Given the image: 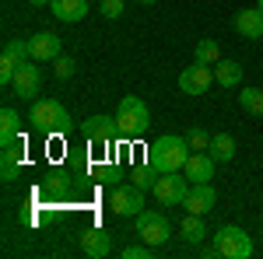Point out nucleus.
<instances>
[{"label":"nucleus","instance_id":"obj_1","mask_svg":"<svg viewBox=\"0 0 263 259\" xmlns=\"http://www.w3.org/2000/svg\"><path fill=\"white\" fill-rule=\"evenodd\" d=\"M190 158V144L176 133H165V137H155L147 144V165L155 172H179Z\"/></svg>","mask_w":263,"mask_h":259},{"label":"nucleus","instance_id":"obj_2","mask_svg":"<svg viewBox=\"0 0 263 259\" xmlns=\"http://www.w3.org/2000/svg\"><path fill=\"white\" fill-rule=\"evenodd\" d=\"M151 126V112H147V105H144L137 95H126L120 102V109H116V133L123 140H137Z\"/></svg>","mask_w":263,"mask_h":259},{"label":"nucleus","instance_id":"obj_3","mask_svg":"<svg viewBox=\"0 0 263 259\" xmlns=\"http://www.w3.org/2000/svg\"><path fill=\"white\" fill-rule=\"evenodd\" d=\"M28 123H32L39 133H46V137H57V133H67V130H70V116H67V109H63L60 102H53V98L35 102Z\"/></svg>","mask_w":263,"mask_h":259},{"label":"nucleus","instance_id":"obj_4","mask_svg":"<svg viewBox=\"0 0 263 259\" xmlns=\"http://www.w3.org/2000/svg\"><path fill=\"white\" fill-rule=\"evenodd\" d=\"M214 249L224 259H249L253 256V238L246 235L239 224H224V228H218V235H214Z\"/></svg>","mask_w":263,"mask_h":259},{"label":"nucleus","instance_id":"obj_5","mask_svg":"<svg viewBox=\"0 0 263 259\" xmlns=\"http://www.w3.org/2000/svg\"><path fill=\"white\" fill-rule=\"evenodd\" d=\"M168 231H172V224H168V217H165L162 210H141L137 214V235L147 245L162 249L165 242H168Z\"/></svg>","mask_w":263,"mask_h":259},{"label":"nucleus","instance_id":"obj_6","mask_svg":"<svg viewBox=\"0 0 263 259\" xmlns=\"http://www.w3.org/2000/svg\"><path fill=\"white\" fill-rule=\"evenodd\" d=\"M151 193L158 196L162 207H176V203L186 200L190 182H186V175H179V172H162V175L155 179V186H151Z\"/></svg>","mask_w":263,"mask_h":259},{"label":"nucleus","instance_id":"obj_7","mask_svg":"<svg viewBox=\"0 0 263 259\" xmlns=\"http://www.w3.org/2000/svg\"><path fill=\"white\" fill-rule=\"evenodd\" d=\"M109 207L120 214V217H137L144 210V189L126 182V186H112V196H109Z\"/></svg>","mask_w":263,"mask_h":259},{"label":"nucleus","instance_id":"obj_8","mask_svg":"<svg viewBox=\"0 0 263 259\" xmlns=\"http://www.w3.org/2000/svg\"><path fill=\"white\" fill-rule=\"evenodd\" d=\"M214 84V70L207 63H193L179 74V91L182 95H203L207 88Z\"/></svg>","mask_w":263,"mask_h":259},{"label":"nucleus","instance_id":"obj_9","mask_svg":"<svg viewBox=\"0 0 263 259\" xmlns=\"http://www.w3.org/2000/svg\"><path fill=\"white\" fill-rule=\"evenodd\" d=\"M214 203H218V193H214V186H211V182H193V186H190V193H186V200H182L186 214H211V210H214Z\"/></svg>","mask_w":263,"mask_h":259},{"label":"nucleus","instance_id":"obj_10","mask_svg":"<svg viewBox=\"0 0 263 259\" xmlns=\"http://www.w3.org/2000/svg\"><path fill=\"white\" fill-rule=\"evenodd\" d=\"M81 252L88 259H102L112 252V238H109V231L105 228H88L81 231Z\"/></svg>","mask_w":263,"mask_h":259},{"label":"nucleus","instance_id":"obj_11","mask_svg":"<svg viewBox=\"0 0 263 259\" xmlns=\"http://www.w3.org/2000/svg\"><path fill=\"white\" fill-rule=\"evenodd\" d=\"M182 175L193 182H211L214 179V158H211V151H197V154H190L186 165H182Z\"/></svg>","mask_w":263,"mask_h":259},{"label":"nucleus","instance_id":"obj_12","mask_svg":"<svg viewBox=\"0 0 263 259\" xmlns=\"http://www.w3.org/2000/svg\"><path fill=\"white\" fill-rule=\"evenodd\" d=\"M39 84H42L39 67H32V63L25 60L18 67V74H14V91H18L21 98H35V95H39Z\"/></svg>","mask_w":263,"mask_h":259},{"label":"nucleus","instance_id":"obj_13","mask_svg":"<svg viewBox=\"0 0 263 259\" xmlns=\"http://www.w3.org/2000/svg\"><path fill=\"white\" fill-rule=\"evenodd\" d=\"M28 46H32V60H39V63L63 56V53H60V35H53V32H39V35H32Z\"/></svg>","mask_w":263,"mask_h":259},{"label":"nucleus","instance_id":"obj_14","mask_svg":"<svg viewBox=\"0 0 263 259\" xmlns=\"http://www.w3.org/2000/svg\"><path fill=\"white\" fill-rule=\"evenodd\" d=\"M81 130L91 144H109V137L116 133V116H88Z\"/></svg>","mask_w":263,"mask_h":259},{"label":"nucleus","instance_id":"obj_15","mask_svg":"<svg viewBox=\"0 0 263 259\" xmlns=\"http://www.w3.org/2000/svg\"><path fill=\"white\" fill-rule=\"evenodd\" d=\"M235 32L246 35V39H260L263 35V11H239L235 14Z\"/></svg>","mask_w":263,"mask_h":259},{"label":"nucleus","instance_id":"obj_16","mask_svg":"<svg viewBox=\"0 0 263 259\" xmlns=\"http://www.w3.org/2000/svg\"><path fill=\"white\" fill-rule=\"evenodd\" d=\"M49 11L60 21H81L88 14V0H49Z\"/></svg>","mask_w":263,"mask_h":259},{"label":"nucleus","instance_id":"obj_17","mask_svg":"<svg viewBox=\"0 0 263 259\" xmlns=\"http://www.w3.org/2000/svg\"><path fill=\"white\" fill-rule=\"evenodd\" d=\"M18 109H11V105H4V112H0V147H7V144H14L18 137Z\"/></svg>","mask_w":263,"mask_h":259},{"label":"nucleus","instance_id":"obj_18","mask_svg":"<svg viewBox=\"0 0 263 259\" xmlns=\"http://www.w3.org/2000/svg\"><path fill=\"white\" fill-rule=\"evenodd\" d=\"M182 238H186V245H197V242H203V235H207V224H203V214H186L182 217Z\"/></svg>","mask_w":263,"mask_h":259},{"label":"nucleus","instance_id":"obj_19","mask_svg":"<svg viewBox=\"0 0 263 259\" xmlns=\"http://www.w3.org/2000/svg\"><path fill=\"white\" fill-rule=\"evenodd\" d=\"M207 151H211V158H214V161H232V158H235V137H228V133H214Z\"/></svg>","mask_w":263,"mask_h":259},{"label":"nucleus","instance_id":"obj_20","mask_svg":"<svg viewBox=\"0 0 263 259\" xmlns=\"http://www.w3.org/2000/svg\"><path fill=\"white\" fill-rule=\"evenodd\" d=\"M214 81L221 84V88H235L239 81H242V67L235 60H218V70H214Z\"/></svg>","mask_w":263,"mask_h":259},{"label":"nucleus","instance_id":"obj_21","mask_svg":"<svg viewBox=\"0 0 263 259\" xmlns=\"http://www.w3.org/2000/svg\"><path fill=\"white\" fill-rule=\"evenodd\" d=\"M221 60V46L214 39H203V42H197V49H193V63H218Z\"/></svg>","mask_w":263,"mask_h":259},{"label":"nucleus","instance_id":"obj_22","mask_svg":"<svg viewBox=\"0 0 263 259\" xmlns=\"http://www.w3.org/2000/svg\"><path fill=\"white\" fill-rule=\"evenodd\" d=\"M18 151H21V147H14V144H7V147H4V165H0V175H4V182H14V179H18V172H21Z\"/></svg>","mask_w":263,"mask_h":259},{"label":"nucleus","instance_id":"obj_23","mask_svg":"<svg viewBox=\"0 0 263 259\" xmlns=\"http://www.w3.org/2000/svg\"><path fill=\"white\" fill-rule=\"evenodd\" d=\"M239 105H242L249 116H263V91L260 88H242L239 91Z\"/></svg>","mask_w":263,"mask_h":259},{"label":"nucleus","instance_id":"obj_24","mask_svg":"<svg viewBox=\"0 0 263 259\" xmlns=\"http://www.w3.org/2000/svg\"><path fill=\"white\" fill-rule=\"evenodd\" d=\"M158 175H162V172H155L151 165H137V168L130 172V182H134V186H141V189H151Z\"/></svg>","mask_w":263,"mask_h":259},{"label":"nucleus","instance_id":"obj_25","mask_svg":"<svg viewBox=\"0 0 263 259\" xmlns=\"http://www.w3.org/2000/svg\"><path fill=\"white\" fill-rule=\"evenodd\" d=\"M4 56H14L18 63H25V60H32V46L21 39H7L4 42Z\"/></svg>","mask_w":263,"mask_h":259},{"label":"nucleus","instance_id":"obj_26","mask_svg":"<svg viewBox=\"0 0 263 259\" xmlns=\"http://www.w3.org/2000/svg\"><path fill=\"white\" fill-rule=\"evenodd\" d=\"M21 63L14 56H0V84H14V74H18Z\"/></svg>","mask_w":263,"mask_h":259},{"label":"nucleus","instance_id":"obj_27","mask_svg":"<svg viewBox=\"0 0 263 259\" xmlns=\"http://www.w3.org/2000/svg\"><path fill=\"white\" fill-rule=\"evenodd\" d=\"M186 144H190L193 151H207V147H211V133L200 130V126H193V130H190V137H186Z\"/></svg>","mask_w":263,"mask_h":259},{"label":"nucleus","instance_id":"obj_28","mask_svg":"<svg viewBox=\"0 0 263 259\" xmlns=\"http://www.w3.org/2000/svg\"><path fill=\"white\" fill-rule=\"evenodd\" d=\"M155 256V245H147V242H144V245H126V249H123V259H151Z\"/></svg>","mask_w":263,"mask_h":259},{"label":"nucleus","instance_id":"obj_29","mask_svg":"<svg viewBox=\"0 0 263 259\" xmlns=\"http://www.w3.org/2000/svg\"><path fill=\"white\" fill-rule=\"evenodd\" d=\"M99 11H102V18H120L123 14V0H102Z\"/></svg>","mask_w":263,"mask_h":259},{"label":"nucleus","instance_id":"obj_30","mask_svg":"<svg viewBox=\"0 0 263 259\" xmlns=\"http://www.w3.org/2000/svg\"><path fill=\"white\" fill-rule=\"evenodd\" d=\"M53 67H57V77H60V81H67L70 74H74V60H70V56H57Z\"/></svg>","mask_w":263,"mask_h":259},{"label":"nucleus","instance_id":"obj_31","mask_svg":"<svg viewBox=\"0 0 263 259\" xmlns=\"http://www.w3.org/2000/svg\"><path fill=\"white\" fill-rule=\"evenodd\" d=\"M46 189L60 196V193H63V175H49V182H46Z\"/></svg>","mask_w":263,"mask_h":259},{"label":"nucleus","instance_id":"obj_32","mask_svg":"<svg viewBox=\"0 0 263 259\" xmlns=\"http://www.w3.org/2000/svg\"><path fill=\"white\" fill-rule=\"evenodd\" d=\"M120 172H116V168H105V172H102V182H105V186H120Z\"/></svg>","mask_w":263,"mask_h":259},{"label":"nucleus","instance_id":"obj_33","mask_svg":"<svg viewBox=\"0 0 263 259\" xmlns=\"http://www.w3.org/2000/svg\"><path fill=\"white\" fill-rule=\"evenodd\" d=\"M28 4H32V7H46L49 0H28Z\"/></svg>","mask_w":263,"mask_h":259},{"label":"nucleus","instance_id":"obj_34","mask_svg":"<svg viewBox=\"0 0 263 259\" xmlns=\"http://www.w3.org/2000/svg\"><path fill=\"white\" fill-rule=\"evenodd\" d=\"M141 4H158V0H141Z\"/></svg>","mask_w":263,"mask_h":259},{"label":"nucleus","instance_id":"obj_35","mask_svg":"<svg viewBox=\"0 0 263 259\" xmlns=\"http://www.w3.org/2000/svg\"><path fill=\"white\" fill-rule=\"evenodd\" d=\"M260 11H263V0H260Z\"/></svg>","mask_w":263,"mask_h":259}]
</instances>
